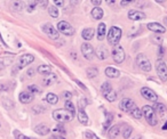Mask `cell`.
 Returning <instances> with one entry per match:
<instances>
[{"label": "cell", "mask_w": 167, "mask_h": 139, "mask_svg": "<svg viewBox=\"0 0 167 139\" xmlns=\"http://www.w3.org/2000/svg\"><path fill=\"white\" fill-rule=\"evenodd\" d=\"M105 75L108 78H110V79H116V78H118L120 75V72H119V70H117V68H106Z\"/></svg>", "instance_id": "21"}, {"label": "cell", "mask_w": 167, "mask_h": 139, "mask_svg": "<svg viewBox=\"0 0 167 139\" xmlns=\"http://www.w3.org/2000/svg\"><path fill=\"white\" fill-rule=\"evenodd\" d=\"M128 4H130V0H122L121 2H120V5H121L122 7H124V6H127Z\"/></svg>", "instance_id": "48"}, {"label": "cell", "mask_w": 167, "mask_h": 139, "mask_svg": "<svg viewBox=\"0 0 167 139\" xmlns=\"http://www.w3.org/2000/svg\"><path fill=\"white\" fill-rule=\"evenodd\" d=\"M56 81H57V75L54 74V73H50L48 75H45V78L42 80V82H44L45 86H52V84H54Z\"/></svg>", "instance_id": "20"}, {"label": "cell", "mask_w": 167, "mask_h": 139, "mask_svg": "<svg viewBox=\"0 0 167 139\" xmlns=\"http://www.w3.org/2000/svg\"><path fill=\"white\" fill-rule=\"evenodd\" d=\"M78 120L82 124H88V115L86 114L85 110L82 107H79L78 110Z\"/></svg>", "instance_id": "18"}, {"label": "cell", "mask_w": 167, "mask_h": 139, "mask_svg": "<svg viewBox=\"0 0 167 139\" xmlns=\"http://www.w3.org/2000/svg\"><path fill=\"white\" fill-rule=\"evenodd\" d=\"M152 108H153V111H155L157 114H159L160 116L164 115V114L166 113V111H167L166 106H165L164 104H160V103H156L155 106H153Z\"/></svg>", "instance_id": "25"}, {"label": "cell", "mask_w": 167, "mask_h": 139, "mask_svg": "<svg viewBox=\"0 0 167 139\" xmlns=\"http://www.w3.org/2000/svg\"><path fill=\"white\" fill-rule=\"evenodd\" d=\"M94 33H95L94 29H92V28L84 29V31L82 32V39L86 40V41H88V40H92V39H93V37H94Z\"/></svg>", "instance_id": "23"}, {"label": "cell", "mask_w": 167, "mask_h": 139, "mask_svg": "<svg viewBox=\"0 0 167 139\" xmlns=\"http://www.w3.org/2000/svg\"><path fill=\"white\" fill-rule=\"evenodd\" d=\"M164 22H165V24H166V25H167V16H166V17H165V20H164Z\"/></svg>", "instance_id": "52"}, {"label": "cell", "mask_w": 167, "mask_h": 139, "mask_svg": "<svg viewBox=\"0 0 167 139\" xmlns=\"http://www.w3.org/2000/svg\"><path fill=\"white\" fill-rule=\"evenodd\" d=\"M46 100H47L50 105H55V104H57V102H58V97H57L55 94H47Z\"/></svg>", "instance_id": "29"}, {"label": "cell", "mask_w": 167, "mask_h": 139, "mask_svg": "<svg viewBox=\"0 0 167 139\" xmlns=\"http://www.w3.org/2000/svg\"><path fill=\"white\" fill-rule=\"evenodd\" d=\"M23 7H24V4L22 2V1H14L12 4V9L13 10H22L23 9Z\"/></svg>", "instance_id": "34"}, {"label": "cell", "mask_w": 167, "mask_h": 139, "mask_svg": "<svg viewBox=\"0 0 167 139\" xmlns=\"http://www.w3.org/2000/svg\"><path fill=\"white\" fill-rule=\"evenodd\" d=\"M54 4L57 7H62V6H64V1L63 0H54Z\"/></svg>", "instance_id": "44"}, {"label": "cell", "mask_w": 167, "mask_h": 139, "mask_svg": "<svg viewBox=\"0 0 167 139\" xmlns=\"http://www.w3.org/2000/svg\"><path fill=\"white\" fill-rule=\"evenodd\" d=\"M112 90V87H111V84L109 82H103L102 86H101V91L103 92V95L105 96L108 92H110Z\"/></svg>", "instance_id": "31"}, {"label": "cell", "mask_w": 167, "mask_h": 139, "mask_svg": "<svg viewBox=\"0 0 167 139\" xmlns=\"http://www.w3.org/2000/svg\"><path fill=\"white\" fill-rule=\"evenodd\" d=\"M156 70H157V74L160 78L161 81H166L167 80V65L163 60H157L156 63Z\"/></svg>", "instance_id": "8"}, {"label": "cell", "mask_w": 167, "mask_h": 139, "mask_svg": "<svg viewBox=\"0 0 167 139\" xmlns=\"http://www.w3.org/2000/svg\"><path fill=\"white\" fill-rule=\"evenodd\" d=\"M111 119H112V115H111V114H108V119H106V122L104 123V125H103V128H104V130H105V129H108V127L110 125V123H111Z\"/></svg>", "instance_id": "42"}, {"label": "cell", "mask_w": 167, "mask_h": 139, "mask_svg": "<svg viewBox=\"0 0 167 139\" xmlns=\"http://www.w3.org/2000/svg\"><path fill=\"white\" fill-rule=\"evenodd\" d=\"M128 18L132 21H141L145 18V14L143 12H139V10H129Z\"/></svg>", "instance_id": "13"}, {"label": "cell", "mask_w": 167, "mask_h": 139, "mask_svg": "<svg viewBox=\"0 0 167 139\" xmlns=\"http://www.w3.org/2000/svg\"><path fill=\"white\" fill-rule=\"evenodd\" d=\"M49 139H65V138H63L61 136H53V137H50Z\"/></svg>", "instance_id": "49"}, {"label": "cell", "mask_w": 167, "mask_h": 139, "mask_svg": "<svg viewBox=\"0 0 167 139\" xmlns=\"http://www.w3.org/2000/svg\"><path fill=\"white\" fill-rule=\"evenodd\" d=\"M53 119L56 120L57 122H70L71 120L74 119V115L69 113L65 108H61V110H56L53 112Z\"/></svg>", "instance_id": "3"}, {"label": "cell", "mask_w": 167, "mask_h": 139, "mask_svg": "<svg viewBox=\"0 0 167 139\" xmlns=\"http://www.w3.org/2000/svg\"><path fill=\"white\" fill-rule=\"evenodd\" d=\"M7 90H9V87L7 84L0 83V92H5V91H7Z\"/></svg>", "instance_id": "43"}, {"label": "cell", "mask_w": 167, "mask_h": 139, "mask_svg": "<svg viewBox=\"0 0 167 139\" xmlns=\"http://www.w3.org/2000/svg\"><path fill=\"white\" fill-rule=\"evenodd\" d=\"M33 60H34V56L31 54H24V55L21 56L20 60H18V68H22L26 65H30Z\"/></svg>", "instance_id": "12"}, {"label": "cell", "mask_w": 167, "mask_h": 139, "mask_svg": "<svg viewBox=\"0 0 167 139\" xmlns=\"http://www.w3.org/2000/svg\"><path fill=\"white\" fill-rule=\"evenodd\" d=\"M120 39H121V29L118 26H112L108 33V42L111 46H118Z\"/></svg>", "instance_id": "1"}, {"label": "cell", "mask_w": 167, "mask_h": 139, "mask_svg": "<svg viewBox=\"0 0 167 139\" xmlns=\"http://www.w3.org/2000/svg\"><path fill=\"white\" fill-rule=\"evenodd\" d=\"M85 137L88 139H98V137L95 133H93L92 131H86L85 132Z\"/></svg>", "instance_id": "41"}, {"label": "cell", "mask_w": 167, "mask_h": 139, "mask_svg": "<svg viewBox=\"0 0 167 139\" xmlns=\"http://www.w3.org/2000/svg\"><path fill=\"white\" fill-rule=\"evenodd\" d=\"M95 55L97 56L98 60H106L108 58V56H109V52H108V49L104 48L103 46H98L96 48V50H95Z\"/></svg>", "instance_id": "16"}, {"label": "cell", "mask_w": 167, "mask_h": 139, "mask_svg": "<svg viewBox=\"0 0 167 139\" xmlns=\"http://www.w3.org/2000/svg\"><path fill=\"white\" fill-rule=\"evenodd\" d=\"M163 130H167V121L165 122V124L163 125Z\"/></svg>", "instance_id": "50"}, {"label": "cell", "mask_w": 167, "mask_h": 139, "mask_svg": "<svg viewBox=\"0 0 167 139\" xmlns=\"http://www.w3.org/2000/svg\"><path fill=\"white\" fill-rule=\"evenodd\" d=\"M18 98H20V102L23 104H29L31 103L33 99H34V96H33V94H31V92H26V91H23L21 92L20 96H18Z\"/></svg>", "instance_id": "14"}, {"label": "cell", "mask_w": 167, "mask_h": 139, "mask_svg": "<svg viewBox=\"0 0 167 139\" xmlns=\"http://www.w3.org/2000/svg\"><path fill=\"white\" fill-rule=\"evenodd\" d=\"M33 75H34V70H33V68H30L28 71V76L31 78V76H33Z\"/></svg>", "instance_id": "47"}, {"label": "cell", "mask_w": 167, "mask_h": 139, "mask_svg": "<svg viewBox=\"0 0 167 139\" xmlns=\"http://www.w3.org/2000/svg\"><path fill=\"white\" fill-rule=\"evenodd\" d=\"M0 127H1V124H0Z\"/></svg>", "instance_id": "53"}, {"label": "cell", "mask_w": 167, "mask_h": 139, "mask_svg": "<svg viewBox=\"0 0 167 139\" xmlns=\"http://www.w3.org/2000/svg\"><path fill=\"white\" fill-rule=\"evenodd\" d=\"M28 90H29V92H31V94H39V92L41 91L40 88L38 87V86H36V84H31V86H29Z\"/></svg>", "instance_id": "35"}, {"label": "cell", "mask_w": 167, "mask_h": 139, "mask_svg": "<svg viewBox=\"0 0 167 139\" xmlns=\"http://www.w3.org/2000/svg\"><path fill=\"white\" fill-rule=\"evenodd\" d=\"M121 132H122L124 138L128 139L130 137V135H132V128H130L129 125H127V124H124L121 129Z\"/></svg>", "instance_id": "28"}, {"label": "cell", "mask_w": 167, "mask_h": 139, "mask_svg": "<svg viewBox=\"0 0 167 139\" xmlns=\"http://www.w3.org/2000/svg\"><path fill=\"white\" fill-rule=\"evenodd\" d=\"M63 96H64L65 100H70V99H71V94H70L69 91H65L64 94H63Z\"/></svg>", "instance_id": "46"}, {"label": "cell", "mask_w": 167, "mask_h": 139, "mask_svg": "<svg viewBox=\"0 0 167 139\" xmlns=\"http://www.w3.org/2000/svg\"><path fill=\"white\" fill-rule=\"evenodd\" d=\"M48 13H49V15L52 16V17H54V18L58 17V15H60V12H58V9H57L55 6H50V7H48Z\"/></svg>", "instance_id": "33"}, {"label": "cell", "mask_w": 167, "mask_h": 139, "mask_svg": "<svg viewBox=\"0 0 167 139\" xmlns=\"http://www.w3.org/2000/svg\"><path fill=\"white\" fill-rule=\"evenodd\" d=\"M148 29L150 30V31L152 32H156V33H164V32L166 31V29L164 28L161 24H159V23H156V22H152V23H149L147 25Z\"/></svg>", "instance_id": "15"}, {"label": "cell", "mask_w": 167, "mask_h": 139, "mask_svg": "<svg viewBox=\"0 0 167 139\" xmlns=\"http://www.w3.org/2000/svg\"><path fill=\"white\" fill-rule=\"evenodd\" d=\"M125 57H126V55H125V50H124V48L121 47V46H114L113 50H112V58H113V60L116 62V63H122L124 60H125Z\"/></svg>", "instance_id": "7"}, {"label": "cell", "mask_w": 167, "mask_h": 139, "mask_svg": "<svg viewBox=\"0 0 167 139\" xmlns=\"http://www.w3.org/2000/svg\"><path fill=\"white\" fill-rule=\"evenodd\" d=\"M136 107H137L136 104L132 99H129V98H124V99H121V102L119 103V108H120L121 111L126 112V113H132Z\"/></svg>", "instance_id": "6"}, {"label": "cell", "mask_w": 167, "mask_h": 139, "mask_svg": "<svg viewBox=\"0 0 167 139\" xmlns=\"http://www.w3.org/2000/svg\"><path fill=\"white\" fill-rule=\"evenodd\" d=\"M90 14H92V17L94 20H101L103 17V9L100 7H94Z\"/></svg>", "instance_id": "24"}, {"label": "cell", "mask_w": 167, "mask_h": 139, "mask_svg": "<svg viewBox=\"0 0 167 139\" xmlns=\"http://www.w3.org/2000/svg\"><path fill=\"white\" fill-rule=\"evenodd\" d=\"M37 5H38V2H36V1H30V2L26 4V10H28L29 13L33 12V9L36 8Z\"/></svg>", "instance_id": "37"}, {"label": "cell", "mask_w": 167, "mask_h": 139, "mask_svg": "<svg viewBox=\"0 0 167 139\" xmlns=\"http://www.w3.org/2000/svg\"><path fill=\"white\" fill-rule=\"evenodd\" d=\"M142 113L145 120H147V122L150 125H156V124L158 123V119H157V115H156V112L153 111V108L149 106V105H145V106H143L142 107Z\"/></svg>", "instance_id": "2"}, {"label": "cell", "mask_w": 167, "mask_h": 139, "mask_svg": "<svg viewBox=\"0 0 167 139\" xmlns=\"http://www.w3.org/2000/svg\"><path fill=\"white\" fill-rule=\"evenodd\" d=\"M64 107L65 110L69 112V113H71L72 115H76V107H74V105L72 104V102L71 100H65L64 103Z\"/></svg>", "instance_id": "26"}, {"label": "cell", "mask_w": 167, "mask_h": 139, "mask_svg": "<svg viewBox=\"0 0 167 139\" xmlns=\"http://www.w3.org/2000/svg\"><path fill=\"white\" fill-rule=\"evenodd\" d=\"M104 97H105V99L108 100V102H114V100L117 99V92L112 89V90H111L110 92H108Z\"/></svg>", "instance_id": "32"}, {"label": "cell", "mask_w": 167, "mask_h": 139, "mask_svg": "<svg viewBox=\"0 0 167 139\" xmlns=\"http://www.w3.org/2000/svg\"><path fill=\"white\" fill-rule=\"evenodd\" d=\"M54 132H56V133H65L66 131L64 130L63 125L58 124V125H56V127H55V129H54Z\"/></svg>", "instance_id": "40"}, {"label": "cell", "mask_w": 167, "mask_h": 139, "mask_svg": "<svg viewBox=\"0 0 167 139\" xmlns=\"http://www.w3.org/2000/svg\"><path fill=\"white\" fill-rule=\"evenodd\" d=\"M106 2H108V4H114V0H106Z\"/></svg>", "instance_id": "51"}, {"label": "cell", "mask_w": 167, "mask_h": 139, "mask_svg": "<svg viewBox=\"0 0 167 139\" xmlns=\"http://www.w3.org/2000/svg\"><path fill=\"white\" fill-rule=\"evenodd\" d=\"M86 74L89 79H93L98 74V70L96 68H88L86 70Z\"/></svg>", "instance_id": "30"}, {"label": "cell", "mask_w": 167, "mask_h": 139, "mask_svg": "<svg viewBox=\"0 0 167 139\" xmlns=\"http://www.w3.org/2000/svg\"><path fill=\"white\" fill-rule=\"evenodd\" d=\"M34 131L37 132L38 135L46 136V135H48L49 133L50 129H49V127L48 125H46V124H38L37 127L34 128Z\"/></svg>", "instance_id": "19"}, {"label": "cell", "mask_w": 167, "mask_h": 139, "mask_svg": "<svg viewBox=\"0 0 167 139\" xmlns=\"http://www.w3.org/2000/svg\"><path fill=\"white\" fill-rule=\"evenodd\" d=\"M38 72L40 74H44V75H48V74L52 73V68L49 65H40L38 68Z\"/></svg>", "instance_id": "27"}, {"label": "cell", "mask_w": 167, "mask_h": 139, "mask_svg": "<svg viewBox=\"0 0 167 139\" xmlns=\"http://www.w3.org/2000/svg\"><path fill=\"white\" fill-rule=\"evenodd\" d=\"M132 115L134 116L135 119H141V118H142L143 116V113H142V111H141V110H140V108H135L134 111L132 112Z\"/></svg>", "instance_id": "36"}, {"label": "cell", "mask_w": 167, "mask_h": 139, "mask_svg": "<svg viewBox=\"0 0 167 139\" xmlns=\"http://www.w3.org/2000/svg\"><path fill=\"white\" fill-rule=\"evenodd\" d=\"M14 136H15L16 139H33V138H30V137H26V136H24L23 133H21L18 130H15V131H14Z\"/></svg>", "instance_id": "39"}, {"label": "cell", "mask_w": 167, "mask_h": 139, "mask_svg": "<svg viewBox=\"0 0 167 139\" xmlns=\"http://www.w3.org/2000/svg\"><path fill=\"white\" fill-rule=\"evenodd\" d=\"M105 33H106L105 23H100L97 26V39L100 41H102L104 39V37H105Z\"/></svg>", "instance_id": "22"}, {"label": "cell", "mask_w": 167, "mask_h": 139, "mask_svg": "<svg viewBox=\"0 0 167 139\" xmlns=\"http://www.w3.org/2000/svg\"><path fill=\"white\" fill-rule=\"evenodd\" d=\"M82 52L84 57L88 60H92L94 58V56H95V50H94L93 46L88 44V42H84L82 44Z\"/></svg>", "instance_id": "10"}, {"label": "cell", "mask_w": 167, "mask_h": 139, "mask_svg": "<svg viewBox=\"0 0 167 139\" xmlns=\"http://www.w3.org/2000/svg\"><path fill=\"white\" fill-rule=\"evenodd\" d=\"M151 40H152V42L156 44H160L163 42V38L159 36V34H155L153 37H151Z\"/></svg>", "instance_id": "38"}, {"label": "cell", "mask_w": 167, "mask_h": 139, "mask_svg": "<svg viewBox=\"0 0 167 139\" xmlns=\"http://www.w3.org/2000/svg\"><path fill=\"white\" fill-rule=\"evenodd\" d=\"M120 128L121 127H120L119 124H116V125H113V127H111L110 129H109V132H108L109 137H110L111 139L117 138V137L120 135V132H121V129H120Z\"/></svg>", "instance_id": "17"}, {"label": "cell", "mask_w": 167, "mask_h": 139, "mask_svg": "<svg viewBox=\"0 0 167 139\" xmlns=\"http://www.w3.org/2000/svg\"><path fill=\"white\" fill-rule=\"evenodd\" d=\"M92 4H93L95 7H98L100 5L102 4V0H92Z\"/></svg>", "instance_id": "45"}, {"label": "cell", "mask_w": 167, "mask_h": 139, "mask_svg": "<svg viewBox=\"0 0 167 139\" xmlns=\"http://www.w3.org/2000/svg\"><path fill=\"white\" fill-rule=\"evenodd\" d=\"M42 31L45 32L49 38H52V39H54V40H57L60 38L58 31H57V29L54 28L53 24H50V23L44 24V25H42Z\"/></svg>", "instance_id": "9"}, {"label": "cell", "mask_w": 167, "mask_h": 139, "mask_svg": "<svg viewBox=\"0 0 167 139\" xmlns=\"http://www.w3.org/2000/svg\"><path fill=\"white\" fill-rule=\"evenodd\" d=\"M136 65L144 72H150L151 68H152L150 60H148L147 56L143 55V54H139L136 56Z\"/></svg>", "instance_id": "4"}, {"label": "cell", "mask_w": 167, "mask_h": 139, "mask_svg": "<svg viewBox=\"0 0 167 139\" xmlns=\"http://www.w3.org/2000/svg\"><path fill=\"white\" fill-rule=\"evenodd\" d=\"M141 95L145 98L147 100H150V102H158V96L153 90H151L150 88L148 87H143L141 89Z\"/></svg>", "instance_id": "11"}, {"label": "cell", "mask_w": 167, "mask_h": 139, "mask_svg": "<svg viewBox=\"0 0 167 139\" xmlns=\"http://www.w3.org/2000/svg\"><path fill=\"white\" fill-rule=\"evenodd\" d=\"M57 31L63 33L64 36H72L74 33V29L72 28V25L65 21H61L57 24Z\"/></svg>", "instance_id": "5"}]
</instances>
